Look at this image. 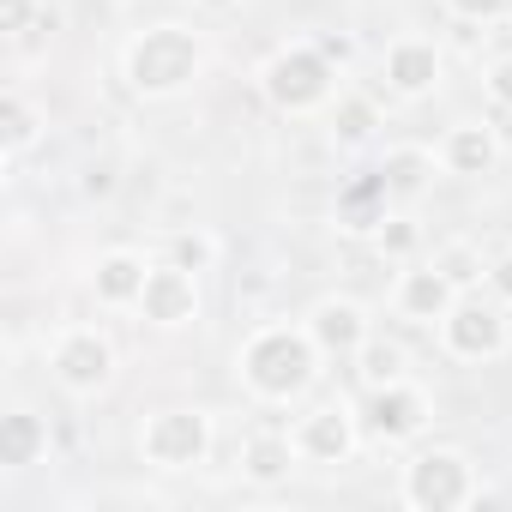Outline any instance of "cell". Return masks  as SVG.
Segmentation results:
<instances>
[{
  "label": "cell",
  "instance_id": "obj_31",
  "mask_svg": "<svg viewBox=\"0 0 512 512\" xmlns=\"http://www.w3.org/2000/svg\"><path fill=\"white\" fill-rule=\"evenodd\" d=\"M205 7H229V0H205Z\"/></svg>",
  "mask_w": 512,
  "mask_h": 512
},
{
  "label": "cell",
  "instance_id": "obj_26",
  "mask_svg": "<svg viewBox=\"0 0 512 512\" xmlns=\"http://www.w3.org/2000/svg\"><path fill=\"white\" fill-rule=\"evenodd\" d=\"M488 91H494V103H506V109H512V61H500V67H494Z\"/></svg>",
  "mask_w": 512,
  "mask_h": 512
},
{
  "label": "cell",
  "instance_id": "obj_17",
  "mask_svg": "<svg viewBox=\"0 0 512 512\" xmlns=\"http://www.w3.org/2000/svg\"><path fill=\"white\" fill-rule=\"evenodd\" d=\"M290 470V446L278 434H260V440H247V476H260V482H278Z\"/></svg>",
  "mask_w": 512,
  "mask_h": 512
},
{
  "label": "cell",
  "instance_id": "obj_30",
  "mask_svg": "<svg viewBox=\"0 0 512 512\" xmlns=\"http://www.w3.org/2000/svg\"><path fill=\"white\" fill-rule=\"evenodd\" d=\"M494 290H500V296H512V260H500V266H494Z\"/></svg>",
  "mask_w": 512,
  "mask_h": 512
},
{
  "label": "cell",
  "instance_id": "obj_4",
  "mask_svg": "<svg viewBox=\"0 0 512 512\" xmlns=\"http://www.w3.org/2000/svg\"><path fill=\"white\" fill-rule=\"evenodd\" d=\"M266 91H272V103H284V109H308V103H320V97L332 91V61H326L320 49H290V55L272 61Z\"/></svg>",
  "mask_w": 512,
  "mask_h": 512
},
{
  "label": "cell",
  "instance_id": "obj_25",
  "mask_svg": "<svg viewBox=\"0 0 512 512\" xmlns=\"http://www.w3.org/2000/svg\"><path fill=\"white\" fill-rule=\"evenodd\" d=\"M0 19H7V31H25L31 25V0H0Z\"/></svg>",
  "mask_w": 512,
  "mask_h": 512
},
{
  "label": "cell",
  "instance_id": "obj_13",
  "mask_svg": "<svg viewBox=\"0 0 512 512\" xmlns=\"http://www.w3.org/2000/svg\"><path fill=\"white\" fill-rule=\"evenodd\" d=\"M145 278L151 272L133 260V253H109V260L97 266V296L103 302H139L145 296Z\"/></svg>",
  "mask_w": 512,
  "mask_h": 512
},
{
  "label": "cell",
  "instance_id": "obj_28",
  "mask_svg": "<svg viewBox=\"0 0 512 512\" xmlns=\"http://www.w3.org/2000/svg\"><path fill=\"white\" fill-rule=\"evenodd\" d=\"M320 55H326V61H350V43H344V37H326Z\"/></svg>",
  "mask_w": 512,
  "mask_h": 512
},
{
  "label": "cell",
  "instance_id": "obj_16",
  "mask_svg": "<svg viewBox=\"0 0 512 512\" xmlns=\"http://www.w3.org/2000/svg\"><path fill=\"white\" fill-rule=\"evenodd\" d=\"M446 163H452L458 175H482V169L494 163V139H488L482 127H458L452 145H446Z\"/></svg>",
  "mask_w": 512,
  "mask_h": 512
},
{
  "label": "cell",
  "instance_id": "obj_14",
  "mask_svg": "<svg viewBox=\"0 0 512 512\" xmlns=\"http://www.w3.org/2000/svg\"><path fill=\"white\" fill-rule=\"evenodd\" d=\"M43 446H49V434H43L37 416H25V410L0 416V458H7V464H37Z\"/></svg>",
  "mask_w": 512,
  "mask_h": 512
},
{
  "label": "cell",
  "instance_id": "obj_29",
  "mask_svg": "<svg viewBox=\"0 0 512 512\" xmlns=\"http://www.w3.org/2000/svg\"><path fill=\"white\" fill-rule=\"evenodd\" d=\"M109 187H115L109 169H91V175H85V193H109Z\"/></svg>",
  "mask_w": 512,
  "mask_h": 512
},
{
  "label": "cell",
  "instance_id": "obj_22",
  "mask_svg": "<svg viewBox=\"0 0 512 512\" xmlns=\"http://www.w3.org/2000/svg\"><path fill=\"white\" fill-rule=\"evenodd\" d=\"M386 193V175H368V181H356L350 193H344V205H350V217H356V229H368L374 217H368V205Z\"/></svg>",
  "mask_w": 512,
  "mask_h": 512
},
{
  "label": "cell",
  "instance_id": "obj_1",
  "mask_svg": "<svg viewBox=\"0 0 512 512\" xmlns=\"http://www.w3.org/2000/svg\"><path fill=\"white\" fill-rule=\"evenodd\" d=\"M241 368H247L253 392H266V398H296V392L314 380V344H308L302 332L272 326V332H260V338L247 344Z\"/></svg>",
  "mask_w": 512,
  "mask_h": 512
},
{
  "label": "cell",
  "instance_id": "obj_20",
  "mask_svg": "<svg viewBox=\"0 0 512 512\" xmlns=\"http://www.w3.org/2000/svg\"><path fill=\"white\" fill-rule=\"evenodd\" d=\"M368 133H374V109H368L362 97L338 103V139H344V145H362Z\"/></svg>",
  "mask_w": 512,
  "mask_h": 512
},
{
  "label": "cell",
  "instance_id": "obj_11",
  "mask_svg": "<svg viewBox=\"0 0 512 512\" xmlns=\"http://www.w3.org/2000/svg\"><path fill=\"white\" fill-rule=\"evenodd\" d=\"M404 314L410 320H446L452 314V272H410L404 278Z\"/></svg>",
  "mask_w": 512,
  "mask_h": 512
},
{
  "label": "cell",
  "instance_id": "obj_19",
  "mask_svg": "<svg viewBox=\"0 0 512 512\" xmlns=\"http://www.w3.org/2000/svg\"><path fill=\"white\" fill-rule=\"evenodd\" d=\"M398 368H404V356H398L392 344H368V350H362V380H368V386H392Z\"/></svg>",
  "mask_w": 512,
  "mask_h": 512
},
{
  "label": "cell",
  "instance_id": "obj_12",
  "mask_svg": "<svg viewBox=\"0 0 512 512\" xmlns=\"http://www.w3.org/2000/svg\"><path fill=\"white\" fill-rule=\"evenodd\" d=\"M302 452L320 458V464H338L350 452V416L344 410H314L308 428H302Z\"/></svg>",
  "mask_w": 512,
  "mask_h": 512
},
{
  "label": "cell",
  "instance_id": "obj_21",
  "mask_svg": "<svg viewBox=\"0 0 512 512\" xmlns=\"http://www.w3.org/2000/svg\"><path fill=\"white\" fill-rule=\"evenodd\" d=\"M0 121H7V151H19V145H31L37 139V115L19 103V97H7V109H0Z\"/></svg>",
  "mask_w": 512,
  "mask_h": 512
},
{
  "label": "cell",
  "instance_id": "obj_3",
  "mask_svg": "<svg viewBox=\"0 0 512 512\" xmlns=\"http://www.w3.org/2000/svg\"><path fill=\"white\" fill-rule=\"evenodd\" d=\"M404 494L422 512H452V506L470 500V464L458 452H422L404 476Z\"/></svg>",
  "mask_w": 512,
  "mask_h": 512
},
{
  "label": "cell",
  "instance_id": "obj_24",
  "mask_svg": "<svg viewBox=\"0 0 512 512\" xmlns=\"http://www.w3.org/2000/svg\"><path fill=\"white\" fill-rule=\"evenodd\" d=\"M500 7H506V0H452V13H458V19H494Z\"/></svg>",
  "mask_w": 512,
  "mask_h": 512
},
{
  "label": "cell",
  "instance_id": "obj_5",
  "mask_svg": "<svg viewBox=\"0 0 512 512\" xmlns=\"http://www.w3.org/2000/svg\"><path fill=\"white\" fill-rule=\"evenodd\" d=\"M145 458H151V464H169V470L199 464V458H205V416H193V410L157 416V422L145 428Z\"/></svg>",
  "mask_w": 512,
  "mask_h": 512
},
{
  "label": "cell",
  "instance_id": "obj_6",
  "mask_svg": "<svg viewBox=\"0 0 512 512\" xmlns=\"http://www.w3.org/2000/svg\"><path fill=\"white\" fill-rule=\"evenodd\" d=\"M446 344H452V356H494L506 344V320L482 302H458L446 314Z\"/></svg>",
  "mask_w": 512,
  "mask_h": 512
},
{
  "label": "cell",
  "instance_id": "obj_9",
  "mask_svg": "<svg viewBox=\"0 0 512 512\" xmlns=\"http://www.w3.org/2000/svg\"><path fill=\"white\" fill-rule=\"evenodd\" d=\"M55 368H61V380H67L73 392H97V386L109 380V344L91 338V332H79V338H67V344L55 350Z\"/></svg>",
  "mask_w": 512,
  "mask_h": 512
},
{
  "label": "cell",
  "instance_id": "obj_15",
  "mask_svg": "<svg viewBox=\"0 0 512 512\" xmlns=\"http://www.w3.org/2000/svg\"><path fill=\"white\" fill-rule=\"evenodd\" d=\"M314 344H320V350H356V344H362V314H356L350 302H326V308L314 314Z\"/></svg>",
  "mask_w": 512,
  "mask_h": 512
},
{
  "label": "cell",
  "instance_id": "obj_10",
  "mask_svg": "<svg viewBox=\"0 0 512 512\" xmlns=\"http://www.w3.org/2000/svg\"><path fill=\"white\" fill-rule=\"evenodd\" d=\"M386 79H392L404 97H416V91H428V85L440 79V61H434L428 43H398V49L386 55Z\"/></svg>",
  "mask_w": 512,
  "mask_h": 512
},
{
  "label": "cell",
  "instance_id": "obj_23",
  "mask_svg": "<svg viewBox=\"0 0 512 512\" xmlns=\"http://www.w3.org/2000/svg\"><path fill=\"white\" fill-rule=\"evenodd\" d=\"M205 260H211V241H199V235H181V241H175V266L193 272V266H205Z\"/></svg>",
  "mask_w": 512,
  "mask_h": 512
},
{
  "label": "cell",
  "instance_id": "obj_8",
  "mask_svg": "<svg viewBox=\"0 0 512 512\" xmlns=\"http://www.w3.org/2000/svg\"><path fill=\"white\" fill-rule=\"evenodd\" d=\"M422 398L410 392V386H374V398H368V428L380 434V440H404V434H416L422 428Z\"/></svg>",
  "mask_w": 512,
  "mask_h": 512
},
{
  "label": "cell",
  "instance_id": "obj_7",
  "mask_svg": "<svg viewBox=\"0 0 512 512\" xmlns=\"http://www.w3.org/2000/svg\"><path fill=\"white\" fill-rule=\"evenodd\" d=\"M139 302H145V320H157V326H181V320H193V278H187V266H163V272H151Z\"/></svg>",
  "mask_w": 512,
  "mask_h": 512
},
{
  "label": "cell",
  "instance_id": "obj_18",
  "mask_svg": "<svg viewBox=\"0 0 512 512\" xmlns=\"http://www.w3.org/2000/svg\"><path fill=\"white\" fill-rule=\"evenodd\" d=\"M386 193H416L422 181H428V157L422 151H398V157H386Z\"/></svg>",
  "mask_w": 512,
  "mask_h": 512
},
{
  "label": "cell",
  "instance_id": "obj_2",
  "mask_svg": "<svg viewBox=\"0 0 512 512\" xmlns=\"http://www.w3.org/2000/svg\"><path fill=\"white\" fill-rule=\"evenodd\" d=\"M193 67H199V43H193L187 31H175V25H157V31H145V37L127 49V79H133V91H145V97H163V91L187 85Z\"/></svg>",
  "mask_w": 512,
  "mask_h": 512
},
{
  "label": "cell",
  "instance_id": "obj_27",
  "mask_svg": "<svg viewBox=\"0 0 512 512\" xmlns=\"http://www.w3.org/2000/svg\"><path fill=\"white\" fill-rule=\"evenodd\" d=\"M386 247H392V253L416 247V229H410V223H392V229H386Z\"/></svg>",
  "mask_w": 512,
  "mask_h": 512
}]
</instances>
